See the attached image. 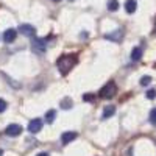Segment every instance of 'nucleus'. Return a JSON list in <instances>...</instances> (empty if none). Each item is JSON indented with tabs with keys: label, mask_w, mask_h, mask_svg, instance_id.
Returning <instances> with one entry per match:
<instances>
[{
	"label": "nucleus",
	"mask_w": 156,
	"mask_h": 156,
	"mask_svg": "<svg viewBox=\"0 0 156 156\" xmlns=\"http://www.w3.org/2000/svg\"><path fill=\"white\" fill-rule=\"evenodd\" d=\"M59 106H61L62 109H70V108L73 106V101H72V98L66 97V98H62V100H61V103H59Z\"/></svg>",
	"instance_id": "9b49d317"
},
{
	"label": "nucleus",
	"mask_w": 156,
	"mask_h": 156,
	"mask_svg": "<svg viewBox=\"0 0 156 156\" xmlns=\"http://www.w3.org/2000/svg\"><path fill=\"white\" fill-rule=\"evenodd\" d=\"M150 83H151V76L145 75V76L140 78V84H142V86H147V84H150Z\"/></svg>",
	"instance_id": "dca6fc26"
},
{
	"label": "nucleus",
	"mask_w": 156,
	"mask_h": 156,
	"mask_svg": "<svg viewBox=\"0 0 156 156\" xmlns=\"http://www.w3.org/2000/svg\"><path fill=\"white\" fill-rule=\"evenodd\" d=\"M37 156H50V154H48V153H39Z\"/></svg>",
	"instance_id": "412c9836"
},
{
	"label": "nucleus",
	"mask_w": 156,
	"mask_h": 156,
	"mask_svg": "<svg viewBox=\"0 0 156 156\" xmlns=\"http://www.w3.org/2000/svg\"><path fill=\"white\" fill-rule=\"evenodd\" d=\"M76 64V56L75 55H62L58 61H56V66H58V70L66 75L73 66Z\"/></svg>",
	"instance_id": "f257e3e1"
},
{
	"label": "nucleus",
	"mask_w": 156,
	"mask_h": 156,
	"mask_svg": "<svg viewBox=\"0 0 156 156\" xmlns=\"http://www.w3.org/2000/svg\"><path fill=\"white\" fill-rule=\"evenodd\" d=\"M19 31L23 34V36H28V37H31V36H34V27L33 25H28V23H20V27H19Z\"/></svg>",
	"instance_id": "423d86ee"
},
{
	"label": "nucleus",
	"mask_w": 156,
	"mask_h": 156,
	"mask_svg": "<svg viewBox=\"0 0 156 156\" xmlns=\"http://www.w3.org/2000/svg\"><path fill=\"white\" fill-rule=\"evenodd\" d=\"M142 58V48L140 47H134L133 51H131V59L133 61H139Z\"/></svg>",
	"instance_id": "f8f14e48"
},
{
	"label": "nucleus",
	"mask_w": 156,
	"mask_h": 156,
	"mask_svg": "<svg viewBox=\"0 0 156 156\" xmlns=\"http://www.w3.org/2000/svg\"><path fill=\"white\" fill-rule=\"evenodd\" d=\"M114 112H115V106H112V105L106 106L105 111H103V119H109L111 115H114Z\"/></svg>",
	"instance_id": "ddd939ff"
},
{
	"label": "nucleus",
	"mask_w": 156,
	"mask_h": 156,
	"mask_svg": "<svg viewBox=\"0 0 156 156\" xmlns=\"http://www.w3.org/2000/svg\"><path fill=\"white\" fill-rule=\"evenodd\" d=\"M98 94H100L101 98H112V97L117 94V86H115V83H114V81L106 83L105 86L100 89V92H98Z\"/></svg>",
	"instance_id": "f03ea898"
},
{
	"label": "nucleus",
	"mask_w": 156,
	"mask_h": 156,
	"mask_svg": "<svg viewBox=\"0 0 156 156\" xmlns=\"http://www.w3.org/2000/svg\"><path fill=\"white\" fill-rule=\"evenodd\" d=\"M94 98H95L94 94H84V95H83V100H84V101H92Z\"/></svg>",
	"instance_id": "6ab92c4d"
},
{
	"label": "nucleus",
	"mask_w": 156,
	"mask_h": 156,
	"mask_svg": "<svg viewBox=\"0 0 156 156\" xmlns=\"http://www.w3.org/2000/svg\"><path fill=\"white\" fill-rule=\"evenodd\" d=\"M16 36H17V31L14 30V28H8L6 31H5V34H3V41L6 42V44H9V42H12L16 39Z\"/></svg>",
	"instance_id": "6e6552de"
},
{
	"label": "nucleus",
	"mask_w": 156,
	"mask_h": 156,
	"mask_svg": "<svg viewBox=\"0 0 156 156\" xmlns=\"http://www.w3.org/2000/svg\"><path fill=\"white\" fill-rule=\"evenodd\" d=\"M147 98H150V100H153V98H156V90L154 89H150V90H147Z\"/></svg>",
	"instance_id": "a211bd4d"
},
{
	"label": "nucleus",
	"mask_w": 156,
	"mask_h": 156,
	"mask_svg": "<svg viewBox=\"0 0 156 156\" xmlns=\"http://www.w3.org/2000/svg\"><path fill=\"white\" fill-rule=\"evenodd\" d=\"M108 9L109 11H117L119 9V2H117V0H109L108 2Z\"/></svg>",
	"instance_id": "2eb2a0df"
},
{
	"label": "nucleus",
	"mask_w": 156,
	"mask_h": 156,
	"mask_svg": "<svg viewBox=\"0 0 156 156\" xmlns=\"http://www.w3.org/2000/svg\"><path fill=\"white\" fill-rule=\"evenodd\" d=\"M31 48L36 55H44L45 50H47V44H45V39H39V37H34L33 42H31Z\"/></svg>",
	"instance_id": "7ed1b4c3"
},
{
	"label": "nucleus",
	"mask_w": 156,
	"mask_h": 156,
	"mask_svg": "<svg viewBox=\"0 0 156 156\" xmlns=\"http://www.w3.org/2000/svg\"><path fill=\"white\" fill-rule=\"evenodd\" d=\"M75 137H76V133L75 131H66V133H62V136H61V142H62L64 145H67V144H70Z\"/></svg>",
	"instance_id": "1a4fd4ad"
},
{
	"label": "nucleus",
	"mask_w": 156,
	"mask_h": 156,
	"mask_svg": "<svg viewBox=\"0 0 156 156\" xmlns=\"http://www.w3.org/2000/svg\"><path fill=\"white\" fill-rule=\"evenodd\" d=\"M150 122H151L153 125H156V108H153V109L150 111Z\"/></svg>",
	"instance_id": "f3484780"
},
{
	"label": "nucleus",
	"mask_w": 156,
	"mask_h": 156,
	"mask_svg": "<svg viewBox=\"0 0 156 156\" xmlns=\"http://www.w3.org/2000/svg\"><path fill=\"white\" fill-rule=\"evenodd\" d=\"M70 2H72V0H70Z\"/></svg>",
	"instance_id": "393cba45"
},
{
	"label": "nucleus",
	"mask_w": 156,
	"mask_h": 156,
	"mask_svg": "<svg viewBox=\"0 0 156 156\" xmlns=\"http://www.w3.org/2000/svg\"><path fill=\"white\" fill-rule=\"evenodd\" d=\"M154 34H156V22H154Z\"/></svg>",
	"instance_id": "4be33fe9"
},
{
	"label": "nucleus",
	"mask_w": 156,
	"mask_h": 156,
	"mask_svg": "<svg viewBox=\"0 0 156 156\" xmlns=\"http://www.w3.org/2000/svg\"><path fill=\"white\" fill-rule=\"evenodd\" d=\"M41 128H42V120H41V119H33V120L28 123V131L33 133V134L39 133V131H41Z\"/></svg>",
	"instance_id": "39448f33"
},
{
	"label": "nucleus",
	"mask_w": 156,
	"mask_h": 156,
	"mask_svg": "<svg viewBox=\"0 0 156 156\" xmlns=\"http://www.w3.org/2000/svg\"><path fill=\"white\" fill-rule=\"evenodd\" d=\"M2 154H3V151H2V150H0V156H2Z\"/></svg>",
	"instance_id": "b1692460"
},
{
	"label": "nucleus",
	"mask_w": 156,
	"mask_h": 156,
	"mask_svg": "<svg viewBox=\"0 0 156 156\" xmlns=\"http://www.w3.org/2000/svg\"><path fill=\"white\" fill-rule=\"evenodd\" d=\"M6 106H8V105H6V101H5L3 98H0V112H3V111L6 109Z\"/></svg>",
	"instance_id": "aec40b11"
},
{
	"label": "nucleus",
	"mask_w": 156,
	"mask_h": 156,
	"mask_svg": "<svg viewBox=\"0 0 156 156\" xmlns=\"http://www.w3.org/2000/svg\"><path fill=\"white\" fill-rule=\"evenodd\" d=\"M51 2H61V0H51Z\"/></svg>",
	"instance_id": "5701e85b"
},
{
	"label": "nucleus",
	"mask_w": 156,
	"mask_h": 156,
	"mask_svg": "<svg viewBox=\"0 0 156 156\" xmlns=\"http://www.w3.org/2000/svg\"><path fill=\"white\" fill-rule=\"evenodd\" d=\"M55 117H56V111H55V109L47 111V112H45V122H47V123H53Z\"/></svg>",
	"instance_id": "4468645a"
},
{
	"label": "nucleus",
	"mask_w": 156,
	"mask_h": 156,
	"mask_svg": "<svg viewBox=\"0 0 156 156\" xmlns=\"http://www.w3.org/2000/svg\"><path fill=\"white\" fill-rule=\"evenodd\" d=\"M8 136H11V137H16V136H19L20 133H22V126L20 125H17V123H9L8 126H6V131H5Z\"/></svg>",
	"instance_id": "20e7f679"
},
{
	"label": "nucleus",
	"mask_w": 156,
	"mask_h": 156,
	"mask_svg": "<svg viewBox=\"0 0 156 156\" xmlns=\"http://www.w3.org/2000/svg\"><path fill=\"white\" fill-rule=\"evenodd\" d=\"M123 37V31L122 30H115L109 34H105V39H108V41H112V42H120Z\"/></svg>",
	"instance_id": "0eeeda50"
},
{
	"label": "nucleus",
	"mask_w": 156,
	"mask_h": 156,
	"mask_svg": "<svg viewBox=\"0 0 156 156\" xmlns=\"http://www.w3.org/2000/svg\"><path fill=\"white\" fill-rule=\"evenodd\" d=\"M136 8H137L136 0H126V2H125V11L129 12V14H133V12L136 11Z\"/></svg>",
	"instance_id": "9d476101"
}]
</instances>
